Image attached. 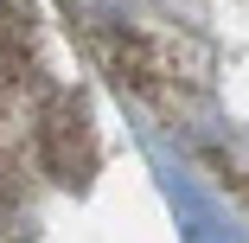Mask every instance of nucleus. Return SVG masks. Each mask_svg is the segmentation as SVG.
<instances>
[{
    "label": "nucleus",
    "instance_id": "1",
    "mask_svg": "<svg viewBox=\"0 0 249 243\" xmlns=\"http://www.w3.org/2000/svg\"><path fill=\"white\" fill-rule=\"evenodd\" d=\"M38 160H45V173L64 179V186L89 179L96 134H89V109L77 103V96H52V103L38 109Z\"/></svg>",
    "mask_w": 249,
    "mask_h": 243
},
{
    "label": "nucleus",
    "instance_id": "2",
    "mask_svg": "<svg viewBox=\"0 0 249 243\" xmlns=\"http://www.w3.org/2000/svg\"><path fill=\"white\" fill-rule=\"evenodd\" d=\"M103 64L134 90V96H147V103H160V109H173V90H166V52L147 32H109L103 38Z\"/></svg>",
    "mask_w": 249,
    "mask_h": 243
}]
</instances>
